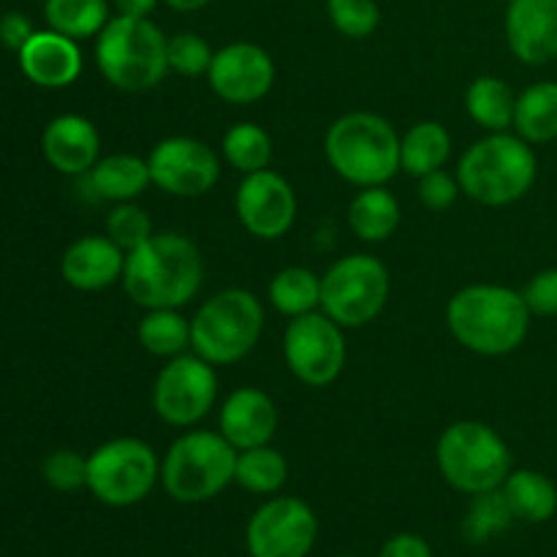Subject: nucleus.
Here are the masks:
<instances>
[{
    "label": "nucleus",
    "mask_w": 557,
    "mask_h": 557,
    "mask_svg": "<svg viewBox=\"0 0 557 557\" xmlns=\"http://www.w3.org/2000/svg\"><path fill=\"white\" fill-rule=\"evenodd\" d=\"M435 462L446 484L471 498L498 490L511 473L509 444L476 419H460L438 435Z\"/></svg>",
    "instance_id": "obj_8"
},
{
    "label": "nucleus",
    "mask_w": 557,
    "mask_h": 557,
    "mask_svg": "<svg viewBox=\"0 0 557 557\" xmlns=\"http://www.w3.org/2000/svg\"><path fill=\"white\" fill-rule=\"evenodd\" d=\"M33 33H36L33 30V22L27 20L25 14H20V11H9V14H3V20H0V44H3L5 49L20 52V49L30 41Z\"/></svg>",
    "instance_id": "obj_40"
},
{
    "label": "nucleus",
    "mask_w": 557,
    "mask_h": 557,
    "mask_svg": "<svg viewBox=\"0 0 557 557\" xmlns=\"http://www.w3.org/2000/svg\"><path fill=\"white\" fill-rule=\"evenodd\" d=\"M379 557H433V549L417 533H397L381 547Z\"/></svg>",
    "instance_id": "obj_41"
},
{
    "label": "nucleus",
    "mask_w": 557,
    "mask_h": 557,
    "mask_svg": "<svg viewBox=\"0 0 557 557\" xmlns=\"http://www.w3.org/2000/svg\"><path fill=\"white\" fill-rule=\"evenodd\" d=\"M205 281V259L190 237L156 232L125 256L123 292L141 310L185 308Z\"/></svg>",
    "instance_id": "obj_1"
},
{
    "label": "nucleus",
    "mask_w": 557,
    "mask_h": 557,
    "mask_svg": "<svg viewBox=\"0 0 557 557\" xmlns=\"http://www.w3.org/2000/svg\"><path fill=\"white\" fill-rule=\"evenodd\" d=\"M221 152L228 166L237 169L245 177V174L270 169L272 156H275V145H272V136L259 123L245 120V123H234L223 134Z\"/></svg>",
    "instance_id": "obj_30"
},
{
    "label": "nucleus",
    "mask_w": 557,
    "mask_h": 557,
    "mask_svg": "<svg viewBox=\"0 0 557 557\" xmlns=\"http://www.w3.org/2000/svg\"><path fill=\"white\" fill-rule=\"evenodd\" d=\"M125 250L107 234H87L71 243L60 259L63 281L76 292H101L123 281Z\"/></svg>",
    "instance_id": "obj_21"
},
{
    "label": "nucleus",
    "mask_w": 557,
    "mask_h": 557,
    "mask_svg": "<svg viewBox=\"0 0 557 557\" xmlns=\"http://www.w3.org/2000/svg\"><path fill=\"white\" fill-rule=\"evenodd\" d=\"M515 107L517 92L511 90L509 82L500 76L484 74L468 85L466 90V112L479 128L487 134L509 131L515 125Z\"/></svg>",
    "instance_id": "obj_26"
},
{
    "label": "nucleus",
    "mask_w": 557,
    "mask_h": 557,
    "mask_svg": "<svg viewBox=\"0 0 557 557\" xmlns=\"http://www.w3.org/2000/svg\"><path fill=\"white\" fill-rule=\"evenodd\" d=\"M16 54H20L22 74L33 85L47 87V90L74 85L85 65L79 44L58 30H36Z\"/></svg>",
    "instance_id": "obj_20"
},
{
    "label": "nucleus",
    "mask_w": 557,
    "mask_h": 557,
    "mask_svg": "<svg viewBox=\"0 0 557 557\" xmlns=\"http://www.w3.org/2000/svg\"><path fill=\"white\" fill-rule=\"evenodd\" d=\"M417 194L419 201H422L430 212H446L455 205L457 196H460L462 190L457 177H451L446 169H438V172H430L417 180Z\"/></svg>",
    "instance_id": "obj_38"
},
{
    "label": "nucleus",
    "mask_w": 557,
    "mask_h": 557,
    "mask_svg": "<svg viewBox=\"0 0 557 557\" xmlns=\"http://www.w3.org/2000/svg\"><path fill=\"white\" fill-rule=\"evenodd\" d=\"M319 539V517L294 495H277L250 515L245 547L250 557H308Z\"/></svg>",
    "instance_id": "obj_13"
},
{
    "label": "nucleus",
    "mask_w": 557,
    "mask_h": 557,
    "mask_svg": "<svg viewBox=\"0 0 557 557\" xmlns=\"http://www.w3.org/2000/svg\"><path fill=\"white\" fill-rule=\"evenodd\" d=\"M522 299L531 315H544V319L557 315V267L536 272L522 288Z\"/></svg>",
    "instance_id": "obj_39"
},
{
    "label": "nucleus",
    "mask_w": 557,
    "mask_h": 557,
    "mask_svg": "<svg viewBox=\"0 0 557 557\" xmlns=\"http://www.w3.org/2000/svg\"><path fill=\"white\" fill-rule=\"evenodd\" d=\"M332 557H357V555H332Z\"/></svg>",
    "instance_id": "obj_44"
},
{
    "label": "nucleus",
    "mask_w": 557,
    "mask_h": 557,
    "mask_svg": "<svg viewBox=\"0 0 557 557\" xmlns=\"http://www.w3.org/2000/svg\"><path fill=\"white\" fill-rule=\"evenodd\" d=\"M117 14L125 16H150L156 11L158 0H112Z\"/></svg>",
    "instance_id": "obj_42"
},
{
    "label": "nucleus",
    "mask_w": 557,
    "mask_h": 557,
    "mask_svg": "<svg viewBox=\"0 0 557 557\" xmlns=\"http://www.w3.org/2000/svg\"><path fill=\"white\" fill-rule=\"evenodd\" d=\"M237 473V449L215 430H188L161 460V487L177 504L218 498Z\"/></svg>",
    "instance_id": "obj_7"
},
{
    "label": "nucleus",
    "mask_w": 557,
    "mask_h": 557,
    "mask_svg": "<svg viewBox=\"0 0 557 557\" xmlns=\"http://www.w3.org/2000/svg\"><path fill=\"white\" fill-rule=\"evenodd\" d=\"M234 482L253 495H275L288 482L286 457L270 444L237 451V473Z\"/></svg>",
    "instance_id": "obj_31"
},
{
    "label": "nucleus",
    "mask_w": 557,
    "mask_h": 557,
    "mask_svg": "<svg viewBox=\"0 0 557 557\" xmlns=\"http://www.w3.org/2000/svg\"><path fill=\"white\" fill-rule=\"evenodd\" d=\"M460 190L484 207H509L536 185L539 158L522 136L498 131L473 141L457 161Z\"/></svg>",
    "instance_id": "obj_3"
},
{
    "label": "nucleus",
    "mask_w": 557,
    "mask_h": 557,
    "mask_svg": "<svg viewBox=\"0 0 557 557\" xmlns=\"http://www.w3.org/2000/svg\"><path fill=\"white\" fill-rule=\"evenodd\" d=\"M326 14L335 30L354 41L373 36L381 22V9L375 0H326Z\"/></svg>",
    "instance_id": "obj_35"
},
{
    "label": "nucleus",
    "mask_w": 557,
    "mask_h": 557,
    "mask_svg": "<svg viewBox=\"0 0 557 557\" xmlns=\"http://www.w3.org/2000/svg\"><path fill=\"white\" fill-rule=\"evenodd\" d=\"M506 500H509L515 520L522 522H547L557 515V487L549 476L533 471V468H511L506 482L500 484Z\"/></svg>",
    "instance_id": "obj_25"
},
{
    "label": "nucleus",
    "mask_w": 557,
    "mask_h": 557,
    "mask_svg": "<svg viewBox=\"0 0 557 557\" xmlns=\"http://www.w3.org/2000/svg\"><path fill=\"white\" fill-rule=\"evenodd\" d=\"M511 128L528 145H547L557 139V82H536L517 96Z\"/></svg>",
    "instance_id": "obj_27"
},
{
    "label": "nucleus",
    "mask_w": 557,
    "mask_h": 557,
    "mask_svg": "<svg viewBox=\"0 0 557 557\" xmlns=\"http://www.w3.org/2000/svg\"><path fill=\"white\" fill-rule=\"evenodd\" d=\"M451 150H455V141H451L449 128L438 120H422L400 136V166L403 172L419 180L444 169Z\"/></svg>",
    "instance_id": "obj_24"
},
{
    "label": "nucleus",
    "mask_w": 557,
    "mask_h": 557,
    "mask_svg": "<svg viewBox=\"0 0 557 557\" xmlns=\"http://www.w3.org/2000/svg\"><path fill=\"white\" fill-rule=\"evenodd\" d=\"M267 297L272 308L288 319L313 313V310H321V275H315L308 267H286L275 272Z\"/></svg>",
    "instance_id": "obj_29"
},
{
    "label": "nucleus",
    "mask_w": 557,
    "mask_h": 557,
    "mask_svg": "<svg viewBox=\"0 0 557 557\" xmlns=\"http://www.w3.org/2000/svg\"><path fill=\"white\" fill-rule=\"evenodd\" d=\"M343 326L332 321L324 310L297 315L288 321L283 335V359L297 381L305 386H330L346 370L348 346Z\"/></svg>",
    "instance_id": "obj_11"
},
{
    "label": "nucleus",
    "mask_w": 557,
    "mask_h": 557,
    "mask_svg": "<svg viewBox=\"0 0 557 557\" xmlns=\"http://www.w3.org/2000/svg\"><path fill=\"white\" fill-rule=\"evenodd\" d=\"M163 3H166L169 9L180 11V14H194V11L205 9L210 0H163Z\"/></svg>",
    "instance_id": "obj_43"
},
{
    "label": "nucleus",
    "mask_w": 557,
    "mask_h": 557,
    "mask_svg": "<svg viewBox=\"0 0 557 557\" xmlns=\"http://www.w3.org/2000/svg\"><path fill=\"white\" fill-rule=\"evenodd\" d=\"M511 522H515V511H511L504 490H490V493L473 495L471 506L462 517V536L471 544H484L498 533L509 531Z\"/></svg>",
    "instance_id": "obj_33"
},
{
    "label": "nucleus",
    "mask_w": 557,
    "mask_h": 557,
    "mask_svg": "<svg viewBox=\"0 0 557 557\" xmlns=\"http://www.w3.org/2000/svg\"><path fill=\"white\" fill-rule=\"evenodd\" d=\"M215 400V364H210L194 351L166 359L156 384H152V408H156L158 419L169 428H194L212 411Z\"/></svg>",
    "instance_id": "obj_12"
},
{
    "label": "nucleus",
    "mask_w": 557,
    "mask_h": 557,
    "mask_svg": "<svg viewBox=\"0 0 557 557\" xmlns=\"http://www.w3.org/2000/svg\"><path fill=\"white\" fill-rule=\"evenodd\" d=\"M152 185L177 199H196L221 180V158L196 136H166L147 156Z\"/></svg>",
    "instance_id": "obj_14"
},
{
    "label": "nucleus",
    "mask_w": 557,
    "mask_h": 557,
    "mask_svg": "<svg viewBox=\"0 0 557 557\" xmlns=\"http://www.w3.org/2000/svg\"><path fill=\"white\" fill-rule=\"evenodd\" d=\"M41 473L49 487L58 493H76L87 487V457L74 449H58L44 460Z\"/></svg>",
    "instance_id": "obj_37"
},
{
    "label": "nucleus",
    "mask_w": 557,
    "mask_h": 557,
    "mask_svg": "<svg viewBox=\"0 0 557 557\" xmlns=\"http://www.w3.org/2000/svg\"><path fill=\"white\" fill-rule=\"evenodd\" d=\"M264 335V305L248 288H223L190 319V348L215 368L237 364Z\"/></svg>",
    "instance_id": "obj_6"
},
{
    "label": "nucleus",
    "mask_w": 557,
    "mask_h": 557,
    "mask_svg": "<svg viewBox=\"0 0 557 557\" xmlns=\"http://www.w3.org/2000/svg\"><path fill=\"white\" fill-rule=\"evenodd\" d=\"M158 482L161 460L141 438H112L87 457V490L112 509L141 504Z\"/></svg>",
    "instance_id": "obj_10"
},
{
    "label": "nucleus",
    "mask_w": 557,
    "mask_h": 557,
    "mask_svg": "<svg viewBox=\"0 0 557 557\" xmlns=\"http://www.w3.org/2000/svg\"><path fill=\"white\" fill-rule=\"evenodd\" d=\"M212 58H215V52H212L210 41L199 33L183 30L169 38V71H174V74L190 76V79L207 76Z\"/></svg>",
    "instance_id": "obj_36"
},
{
    "label": "nucleus",
    "mask_w": 557,
    "mask_h": 557,
    "mask_svg": "<svg viewBox=\"0 0 557 557\" xmlns=\"http://www.w3.org/2000/svg\"><path fill=\"white\" fill-rule=\"evenodd\" d=\"M96 65L117 90H152L169 74V36L150 16H112L96 36Z\"/></svg>",
    "instance_id": "obj_5"
},
{
    "label": "nucleus",
    "mask_w": 557,
    "mask_h": 557,
    "mask_svg": "<svg viewBox=\"0 0 557 557\" xmlns=\"http://www.w3.org/2000/svg\"><path fill=\"white\" fill-rule=\"evenodd\" d=\"M531 310L522 292L498 283H471L446 302L451 337L479 357H506L525 343Z\"/></svg>",
    "instance_id": "obj_2"
},
{
    "label": "nucleus",
    "mask_w": 557,
    "mask_h": 557,
    "mask_svg": "<svg viewBox=\"0 0 557 557\" xmlns=\"http://www.w3.org/2000/svg\"><path fill=\"white\" fill-rule=\"evenodd\" d=\"M87 194L98 201H134L152 185L147 158L134 152H112V156L98 158L96 166L82 174Z\"/></svg>",
    "instance_id": "obj_22"
},
{
    "label": "nucleus",
    "mask_w": 557,
    "mask_h": 557,
    "mask_svg": "<svg viewBox=\"0 0 557 557\" xmlns=\"http://www.w3.org/2000/svg\"><path fill=\"white\" fill-rule=\"evenodd\" d=\"M41 152L54 172L82 177L101 158V136L82 114H58L44 128Z\"/></svg>",
    "instance_id": "obj_19"
},
{
    "label": "nucleus",
    "mask_w": 557,
    "mask_h": 557,
    "mask_svg": "<svg viewBox=\"0 0 557 557\" xmlns=\"http://www.w3.org/2000/svg\"><path fill=\"white\" fill-rule=\"evenodd\" d=\"M152 234H156V228H152L150 215L134 201H120L107 215V237L125 253L145 245Z\"/></svg>",
    "instance_id": "obj_34"
},
{
    "label": "nucleus",
    "mask_w": 557,
    "mask_h": 557,
    "mask_svg": "<svg viewBox=\"0 0 557 557\" xmlns=\"http://www.w3.org/2000/svg\"><path fill=\"white\" fill-rule=\"evenodd\" d=\"M324 156L357 188L386 185L400 172V134L375 112H346L326 128Z\"/></svg>",
    "instance_id": "obj_4"
},
{
    "label": "nucleus",
    "mask_w": 557,
    "mask_h": 557,
    "mask_svg": "<svg viewBox=\"0 0 557 557\" xmlns=\"http://www.w3.org/2000/svg\"><path fill=\"white\" fill-rule=\"evenodd\" d=\"M139 346L158 359H174L190 348V319L177 308L145 310L136 326Z\"/></svg>",
    "instance_id": "obj_28"
},
{
    "label": "nucleus",
    "mask_w": 557,
    "mask_h": 557,
    "mask_svg": "<svg viewBox=\"0 0 557 557\" xmlns=\"http://www.w3.org/2000/svg\"><path fill=\"white\" fill-rule=\"evenodd\" d=\"M297 194L292 183L275 169L245 174L234 196L239 223L256 239H281L297 223Z\"/></svg>",
    "instance_id": "obj_15"
},
{
    "label": "nucleus",
    "mask_w": 557,
    "mask_h": 557,
    "mask_svg": "<svg viewBox=\"0 0 557 557\" xmlns=\"http://www.w3.org/2000/svg\"><path fill=\"white\" fill-rule=\"evenodd\" d=\"M392 275L375 256L351 253L321 275V310L343 330H359L384 313Z\"/></svg>",
    "instance_id": "obj_9"
},
{
    "label": "nucleus",
    "mask_w": 557,
    "mask_h": 557,
    "mask_svg": "<svg viewBox=\"0 0 557 557\" xmlns=\"http://www.w3.org/2000/svg\"><path fill=\"white\" fill-rule=\"evenodd\" d=\"M275 60L264 47L253 41L226 44L212 58L207 82L210 90L226 103H256L275 85Z\"/></svg>",
    "instance_id": "obj_16"
},
{
    "label": "nucleus",
    "mask_w": 557,
    "mask_h": 557,
    "mask_svg": "<svg viewBox=\"0 0 557 557\" xmlns=\"http://www.w3.org/2000/svg\"><path fill=\"white\" fill-rule=\"evenodd\" d=\"M400 226V201L386 185L359 188L348 205V228L362 243H384Z\"/></svg>",
    "instance_id": "obj_23"
},
{
    "label": "nucleus",
    "mask_w": 557,
    "mask_h": 557,
    "mask_svg": "<svg viewBox=\"0 0 557 557\" xmlns=\"http://www.w3.org/2000/svg\"><path fill=\"white\" fill-rule=\"evenodd\" d=\"M44 16H47L49 30L63 33L74 41L98 36L112 20L107 0H47Z\"/></svg>",
    "instance_id": "obj_32"
},
{
    "label": "nucleus",
    "mask_w": 557,
    "mask_h": 557,
    "mask_svg": "<svg viewBox=\"0 0 557 557\" xmlns=\"http://www.w3.org/2000/svg\"><path fill=\"white\" fill-rule=\"evenodd\" d=\"M506 44L525 65H547L557 58V0H509Z\"/></svg>",
    "instance_id": "obj_17"
},
{
    "label": "nucleus",
    "mask_w": 557,
    "mask_h": 557,
    "mask_svg": "<svg viewBox=\"0 0 557 557\" xmlns=\"http://www.w3.org/2000/svg\"><path fill=\"white\" fill-rule=\"evenodd\" d=\"M281 413L275 400L259 386H239L223 400L218 413V433L237 451L264 446L275 438Z\"/></svg>",
    "instance_id": "obj_18"
}]
</instances>
